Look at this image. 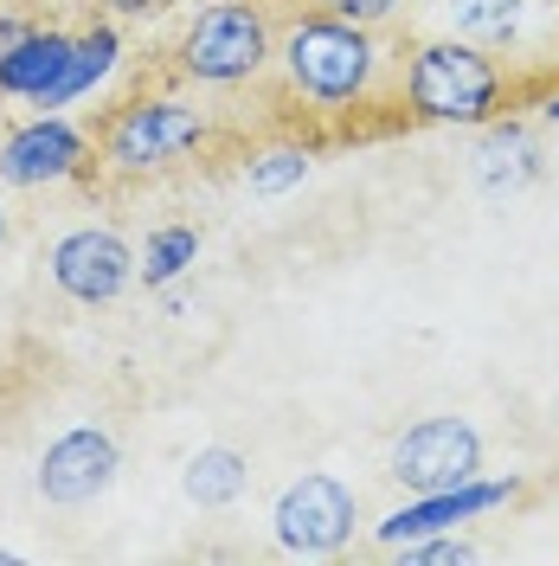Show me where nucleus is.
Listing matches in <instances>:
<instances>
[{
	"instance_id": "1",
	"label": "nucleus",
	"mask_w": 559,
	"mask_h": 566,
	"mask_svg": "<svg viewBox=\"0 0 559 566\" xmlns=\"http://www.w3.org/2000/svg\"><path fill=\"white\" fill-rule=\"evenodd\" d=\"M277 71L283 91L309 116H354V109H373L386 97L392 45L380 39V27L303 7L277 27Z\"/></svg>"
},
{
	"instance_id": "2",
	"label": "nucleus",
	"mask_w": 559,
	"mask_h": 566,
	"mask_svg": "<svg viewBox=\"0 0 559 566\" xmlns=\"http://www.w3.org/2000/svg\"><path fill=\"white\" fill-rule=\"evenodd\" d=\"M399 109L405 123L431 129H483L508 109V71L495 65L489 45L470 39H419L399 65Z\"/></svg>"
},
{
	"instance_id": "3",
	"label": "nucleus",
	"mask_w": 559,
	"mask_h": 566,
	"mask_svg": "<svg viewBox=\"0 0 559 566\" xmlns=\"http://www.w3.org/2000/svg\"><path fill=\"white\" fill-rule=\"evenodd\" d=\"M277 65V20L264 0H207L175 45V77L207 91H245Z\"/></svg>"
},
{
	"instance_id": "4",
	"label": "nucleus",
	"mask_w": 559,
	"mask_h": 566,
	"mask_svg": "<svg viewBox=\"0 0 559 566\" xmlns=\"http://www.w3.org/2000/svg\"><path fill=\"white\" fill-rule=\"evenodd\" d=\"M91 142H97V161L109 175L141 180V175H168L187 155H200L212 142V123H207V109H193L187 97L141 91V97H123L109 109L104 123L91 129Z\"/></svg>"
},
{
	"instance_id": "5",
	"label": "nucleus",
	"mask_w": 559,
	"mask_h": 566,
	"mask_svg": "<svg viewBox=\"0 0 559 566\" xmlns=\"http://www.w3.org/2000/svg\"><path fill=\"white\" fill-rule=\"evenodd\" d=\"M354 528H360V490L328 470H303L271 502V541L289 560H335L354 547Z\"/></svg>"
},
{
	"instance_id": "6",
	"label": "nucleus",
	"mask_w": 559,
	"mask_h": 566,
	"mask_svg": "<svg viewBox=\"0 0 559 566\" xmlns=\"http://www.w3.org/2000/svg\"><path fill=\"white\" fill-rule=\"evenodd\" d=\"M386 476L405 495H437L456 490L470 476H483V431L456 412H431V419H412L392 451H386Z\"/></svg>"
},
{
	"instance_id": "7",
	"label": "nucleus",
	"mask_w": 559,
	"mask_h": 566,
	"mask_svg": "<svg viewBox=\"0 0 559 566\" xmlns=\"http://www.w3.org/2000/svg\"><path fill=\"white\" fill-rule=\"evenodd\" d=\"M91 161H97V142L84 136L77 123L52 116V109H39V116L13 123V129L0 136V187H20V193L84 180Z\"/></svg>"
},
{
	"instance_id": "8",
	"label": "nucleus",
	"mask_w": 559,
	"mask_h": 566,
	"mask_svg": "<svg viewBox=\"0 0 559 566\" xmlns=\"http://www.w3.org/2000/svg\"><path fill=\"white\" fill-rule=\"evenodd\" d=\"M45 277H52L59 296L84 303V310H109L116 296H129L141 283L129 239L109 232V226H77V232H65L59 245L45 251Z\"/></svg>"
},
{
	"instance_id": "9",
	"label": "nucleus",
	"mask_w": 559,
	"mask_h": 566,
	"mask_svg": "<svg viewBox=\"0 0 559 566\" xmlns=\"http://www.w3.org/2000/svg\"><path fill=\"white\" fill-rule=\"evenodd\" d=\"M521 495V476H470L456 490H437V495H405L392 515L373 522V541L380 547H405V541H424V534H451L463 522H483L495 509H508Z\"/></svg>"
},
{
	"instance_id": "10",
	"label": "nucleus",
	"mask_w": 559,
	"mask_h": 566,
	"mask_svg": "<svg viewBox=\"0 0 559 566\" xmlns=\"http://www.w3.org/2000/svg\"><path fill=\"white\" fill-rule=\"evenodd\" d=\"M116 470H123V444L104 424H71L39 458V495L52 509H84V502H97L116 483Z\"/></svg>"
},
{
	"instance_id": "11",
	"label": "nucleus",
	"mask_w": 559,
	"mask_h": 566,
	"mask_svg": "<svg viewBox=\"0 0 559 566\" xmlns=\"http://www.w3.org/2000/svg\"><path fill=\"white\" fill-rule=\"evenodd\" d=\"M547 148H540V136H534V123L527 116H495V123H483L476 129V161H470V175H476V187L489 193V200H515V193H527L534 180L547 175Z\"/></svg>"
},
{
	"instance_id": "12",
	"label": "nucleus",
	"mask_w": 559,
	"mask_h": 566,
	"mask_svg": "<svg viewBox=\"0 0 559 566\" xmlns=\"http://www.w3.org/2000/svg\"><path fill=\"white\" fill-rule=\"evenodd\" d=\"M71 52H77V33H71V27H45V20H39L33 33L20 39L7 59H0V104H33V109H45V104H52V91L65 84Z\"/></svg>"
},
{
	"instance_id": "13",
	"label": "nucleus",
	"mask_w": 559,
	"mask_h": 566,
	"mask_svg": "<svg viewBox=\"0 0 559 566\" xmlns=\"http://www.w3.org/2000/svg\"><path fill=\"white\" fill-rule=\"evenodd\" d=\"M245 490H251V458L232 451V444H200L180 463V495L193 509H232Z\"/></svg>"
},
{
	"instance_id": "14",
	"label": "nucleus",
	"mask_w": 559,
	"mask_h": 566,
	"mask_svg": "<svg viewBox=\"0 0 559 566\" xmlns=\"http://www.w3.org/2000/svg\"><path fill=\"white\" fill-rule=\"evenodd\" d=\"M116 65H123V33H116V20L91 13V27H77V52H71L65 84L52 91V104L45 109H65V104H77V97H91Z\"/></svg>"
},
{
	"instance_id": "15",
	"label": "nucleus",
	"mask_w": 559,
	"mask_h": 566,
	"mask_svg": "<svg viewBox=\"0 0 559 566\" xmlns=\"http://www.w3.org/2000/svg\"><path fill=\"white\" fill-rule=\"evenodd\" d=\"M444 7V20H451L456 39H470V45H515L527 27V0H437Z\"/></svg>"
},
{
	"instance_id": "16",
	"label": "nucleus",
	"mask_w": 559,
	"mask_h": 566,
	"mask_svg": "<svg viewBox=\"0 0 559 566\" xmlns=\"http://www.w3.org/2000/svg\"><path fill=\"white\" fill-rule=\"evenodd\" d=\"M309 175H315L309 142H264V148H251V161H245V187L257 200H283V193H296Z\"/></svg>"
},
{
	"instance_id": "17",
	"label": "nucleus",
	"mask_w": 559,
	"mask_h": 566,
	"mask_svg": "<svg viewBox=\"0 0 559 566\" xmlns=\"http://www.w3.org/2000/svg\"><path fill=\"white\" fill-rule=\"evenodd\" d=\"M193 264H200V232H193V226H155L148 245L136 251V277L148 283V290L180 283Z\"/></svg>"
},
{
	"instance_id": "18",
	"label": "nucleus",
	"mask_w": 559,
	"mask_h": 566,
	"mask_svg": "<svg viewBox=\"0 0 559 566\" xmlns=\"http://www.w3.org/2000/svg\"><path fill=\"white\" fill-rule=\"evenodd\" d=\"M392 554H405L412 566H470L476 560V541H463V534H424V541H405V547H392Z\"/></svg>"
},
{
	"instance_id": "19",
	"label": "nucleus",
	"mask_w": 559,
	"mask_h": 566,
	"mask_svg": "<svg viewBox=\"0 0 559 566\" xmlns=\"http://www.w3.org/2000/svg\"><path fill=\"white\" fill-rule=\"evenodd\" d=\"M321 13H341V20H360V27H386V20H399V7L405 0H309Z\"/></svg>"
},
{
	"instance_id": "20",
	"label": "nucleus",
	"mask_w": 559,
	"mask_h": 566,
	"mask_svg": "<svg viewBox=\"0 0 559 566\" xmlns=\"http://www.w3.org/2000/svg\"><path fill=\"white\" fill-rule=\"evenodd\" d=\"M84 7L104 13V20H116V27H123V20H168V13H175V0H84Z\"/></svg>"
},
{
	"instance_id": "21",
	"label": "nucleus",
	"mask_w": 559,
	"mask_h": 566,
	"mask_svg": "<svg viewBox=\"0 0 559 566\" xmlns=\"http://www.w3.org/2000/svg\"><path fill=\"white\" fill-rule=\"evenodd\" d=\"M33 27H39L33 13H0V59H7V52H13L27 33H33Z\"/></svg>"
},
{
	"instance_id": "22",
	"label": "nucleus",
	"mask_w": 559,
	"mask_h": 566,
	"mask_svg": "<svg viewBox=\"0 0 559 566\" xmlns=\"http://www.w3.org/2000/svg\"><path fill=\"white\" fill-rule=\"evenodd\" d=\"M13 239V212H7V200H0V245Z\"/></svg>"
},
{
	"instance_id": "23",
	"label": "nucleus",
	"mask_w": 559,
	"mask_h": 566,
	"mask_svg": "<svg viewBox=\"0 0 559 566\" xmlns=\"http://www.w3.org/2000/svg\"><path fill=\"white\" fill-rule=\"evenodd\" d=\"M7 560H13V554H7V547H0V566H7Z\"/></svg>"
},
{
	"instance_id": "24",
	"label": "nucleus",
	"mask_w": 559,
	"mask_h": 566,
	"mask_svg": "<svg viewBox=\"0 0 559 566\" xmlns=\"http://www.w3.org/2000/svg\"><path fill=\"white\" fill-rule=\"evenodd\" d=\"M553 161H559V136H553Z\"/></svg>"
},
{
	"instance_id": "25",
	"label": "nucleus",
	"mask_w": 559,
	"mask_h": 566,
	"mask_svg": "<svg viewBox=\"0 0 559 566\" xmlns=\"http://www.w3.org/2000/svg\"><path fill=\"white\" fill-rule=\"evenodd\" d=\"M431 7H437V0H431Z\"/></svg>"
}]
</instances>
